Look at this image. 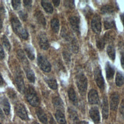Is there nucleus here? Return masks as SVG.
Segmentation results:
<instances>
[{"instance_id": "f257e3e1", "label": "nucleus", "mask_w": 124, "mask_h": 124, "mask_svg": "<svg viewBox=\"0 0 124 124\" xmlns=\"http://www.w3.org/2000/svg\"><path fill=\"white\" fill-rule=\"evenodd\" d=\"M12 29L18 36L22 39L26 40L28 38V33L26 29L23 28L19 19L15 16L12 17L11 20Z\"/></svg>"}, {"instance_id": "f03ea898", "label": "nucleus", "mask_w": 124, "mask_h": 124, "mask_svg": "<svg viewBox=\"0 0 124 124\" xmlns=\"http://www.w3.org/2000/svg\"><path fill=\"white\" fill-rule=\"evenodd\" d=\"M76 84L80 94L82 96L86 94L87 88V79L82 73H79L76 76Z\"/></svg>"}, {"instance_id": "7ed1b4c3", "label": "nucleus", "mask_w": 124, "mask_h": 124, "mask_svg": "<svg viewBox=\"0 0 124 124\" xmlns=\"http://www.w3.org/2000/svg\"><path fill=\"white\" fill-rule=\"evenodd\" d=\"M26 98L29 103L33 107H37L39 105V99L38 95L31 86H29L26 92Z\"/></svg>"}, {"instance_id": "20e7f679", "label": "nucleus", "mask_w": 124, "mask_h": 124, "mask_svg": "<svg viewBox=\"0 0 124 124\" xmlns=\"http://www.w3.org/2000/svg\"><path fill=\"white\" fill-rule=\"evenodd\" d=\"M37 62L39 66L43 71L46 72H49L51 71V65L44 56L39 54L37 58Z\"/></svg>"}, {"instance_id": "39448f33", "label": "nucleus", "mask_w": 124, "mask_h": 124, "mask_svg": "<svg viewBox=\"0 0 124 124\" xmlns=\"http://www.w3.org/2000/svg\"><path fill=\"white\" fill-rule=\"evenodd\" d=\"M94 77L96 83L101 90H104L105 88V82L102 76L101 71L99 67H96L94 70Z\"/></svg>"}, {"instance_id": "423d86ee", "label": "nucleus", "mask_w": 124, "mask_h": 124, "mask_svg": "<svg viewBox=\"0 0 124 124\" xmlns=\"http://www.w3.org/2000/svg\"><path fill=\"white\" fill-rule=\"evenodd\" d=\"M91 28L93 31L96 33H99L101 30V18L99 15H95L92 20Z\"/></svg>"}, {"instance_id": "0eeeda50", "label": "nucleus", "mask_w": 124, "mask_h": 124, "mask_svg": "<svg viewBox=\"0 0 124 124\" xmlns=\"http://www.w3.org/2000/svg\"><path fill=\"white\" fill-rule=\"evenodd\" d=\"M15 109L17 115L21 119L24 120H28L29 117L27 111L25 108V107L23 104H17L15 108Z\"/></svg>"}, {"instance_id": "6e6552de", "label": "nucleus", "mask_w": 124, "mask_h": 124, "mask_svg": "<svg viewBox=\"0 0 124 124\" xmlns=\"http://www.w3.org/2000/svg\"><path fill=\"white\" fill-rule=\"evenodd\" d=\"M16 83L18 91L21 93H24L25 92V88L23 76L21 73L18 72L16 76Z\"/></svg>"}, {"instance_id": "1a4fd4ad", "label": "nucleus", "mask_w": 124, "mask_h": 124, "mask_svg": "<svg viewBox=\"0 0 124 124\" xmlns=\"http://www.w3.org/2000/svg\"><path fill=\"white\" fill-rule=\"evenodd\" d=\"M39 44L40 47L44 50H46L48 48L49 45L47 38L45 32H42L38 35Z\"/></svg>"}, {"instance_id": "9d476101", "label": "nucleus", "mask_w": 124, "mask_h": 124, "mask_svg": "<svg viewBox=\"0 0 124 124\" xmlns=\"http://www.w3.org/2000/svg\"><path fill=\"white\" fill-rule=\"evenodd\" d=\"M89 114L91 118L95 124H97L99 123L100 121V117L97 108L95 107L92 108L89 111Z\"/></svg>"}, {"instance_id": "9b49d317", "label": "nucleus", "mask_w": 124, "mask_h": 124, "mask_svg": "<svg viewBox=\"0 0 124 124\" xmlns=\"http://www.w3.org/2000/svg\"><path fill=\"white\" fill-rule=\"evenodd\" d=\"M119 101V96L116 93H113L110 97V108L113 111H115L118 108Z\"/></svg>"}, {"instance_id": "f8f14e48", "label": "nucleus", "mask_w": 124, "mask_h": 124, "mask_svg": "<svg viewBox=\"0 0 124 124\" xmlns=\"http://www.w3.org/2000/svg\"><path fill=\"white\" fill-rule=\"evenodd\" d=\"M88 100L91 104H96L98 103V95L95 90L92 89L88 93Z\"/></svg>"}, {"instance_id": "ddd939ff", "label": "nucleus", "mask_w": 124, "mask_h": 124, "mask_svg": "<svg viewBox=\"0 0 124 124\" xmlns=\"http://www.w3.org/2000/svg\"><path fill=\"white\" fill-rule=\"evenodd\" d=\"M68 113L71 123L72 124H78L79 119L76 111L72 108H69L68 109Z\"/></svg>"}, {"instance_id": "4468645a", "label": "nucleus", "mask_w": 124, "mask_h": 124, "mask_svg": "<svg viewBox=\"0 0 124 124\" xmlns=\"http://www.w3.org/2000/svg\"><path fill=\"white\" fill-rule=\"evenodd\" d=\"M69 20L72 29L75 32L78 33L79 32V18L77 16H73L70 17Z\"/></svg>"}, {"instance_id": "2eb2a0df", "label": "nucleus", "mask_w": 124, "mask_h": 124, "mask_svg": "<svg viewBox=\"0 0 124 124\" xmlns=\"http://www.w3.org/2000/svg\"><path fill=\"white\" fill-rule=\"evenodd\" d=\"M0 105L2 107L5 114L9 115L10 112V106L8 99L5 97H0Z\"/></svg>"}, {"instance_id": "dca6fc26", "label": "nucleus", "mask_w": 124, "mask_h": 124, "mask_svg": "<svg viewBox=\"0 0 124 124\" xmlns=\"http://www.w3.org/2000/svg\"><path fill=\"white\" fill-rule=\"evenodd\" d=\"M52 102L54 108L57 109V110H59L63 112L64 110L63 103L60 97L58 96L54 97L52 100Z\"/></svg>"}, {"instance_id": "f3484780", "label": "nucleus", "mask_w": 124, "mask_h": 124, "mask_svg": "<svg viewBox=\"0 0 124 124\" xmlns=\"http://www.w3.org/2000/svg\"><path fill=\"white\" fill-rule=\"evenodd\" d=\"M36 114L38 117V118L40 120V121L44 124H47V119L46 117V115L44 111V110L40 108H38L36 109Z\"/></svg>"}, {"instance_id": "a211bd4d", "label": "nucleus", "mask_w": 124, "mask_h": 124, "mask_svg": "<svg viewBox=\"0 0 124 124\" xmlns=\"http://www.w3.org/2000/svg\"><path fill=\"white\" fill-rule=\"evenodd\" d=\"M105 69L107 78L108 79H111L113 78L115 70L113 66L108 62L106 63Z\"/></svg>"}, {"instance_id": "6ab92c4d", "label": "nucleus", "mask_w": 124, "mask_h": 124, "mask_svg": "<svg viewBox=\"0 0 124 124\" xmlns=\"http://www.w3.org/2000/svg\"><path fill=\"white\" fill-rule=\"evenodd\" d=\"M102 115L103 117L105 119H107L108 116V107L107 98L106 96L104 97L102 102Z\"/></svg>"}, {"instance_id": "aec40b11", "label": "nucleus", "mask_w": 124, "mask_h": 124, "mask_svg": "<svg viewBox=\"0 0 124 124\" xmlns=\"http://www.w3.org/2000/svg\"><path fill=\"white\" fill-rule=\"evenodd\" d=\"M35 17L38 23L43 26H45L46 21L43 14L40 11H37L35 14Z\"/></svg>"}, {"instance_id": "412c9836", "label": "nucleus", "mask_w": 124, "mask_h": 124, "mask_svg": "<svg viewBox=\"0 0 124 124\" xmlns=\"http://www.w3.org/2000/svg\"><path fill=\"white\" fill-rule=\"evenodd\" d=\"M24 69L28 80L30 82L34 83L35 81V77L33 71L31 69H30L28 66H26V67H24Z\"/></svg>"}, {"instance_id": "4be33fe9", "label": "nucleus", "mask_w": 124, "mask_h": 124, "mask_svg": "<svg viewBox=\"0 0 124 124\" xmlns=\"http://www.w3.org/2000/svg\"><path fill=\"white\" fill-rule=\"evenodd\" d=\"M55 117L59 124H66V120L62 112L57 110L55 113Z\"/></svg>"}, {"instance_id": "5701e85b", "label": "nucleus", "mask_w": 124, "mask_h": 124, "mask_svg": "<svg viewBox=\"0 0 124 124\" xmlns=\"http://www.w3.org/2000/svg\"><path fill=\"white\" fill-rule=\"evenodd\" d=\"M68 93L69 99L75 105H77L78 104V99L74 90L72 88H70L68 91Z\"/></svg>"}, {"instance_id": "b1692460", "label": "nucleus", "mask_w": 124, "mask_h": 124, "mask_svg": "<svg viewBox=\"0 0 124 124\" xmlns=\"http://www.w3.org/2000/svg\"><path fill=\"white\" fill-rule=\"evenodd\" d=\"M41 4L44 10L48 13H52L53 11V8L50 2L47 0H42Z\"/></svg>"}, {"instance_id": "393cba45", "label": "nucleus", "mask_w": 124, "mask_h": 124, "mask_svg": "<svg viewBox=\"0 0 124 124\" xmlns=\"http://www.w3.org/2000/svg\"><path fill=\"white\" fill-rule=\"evenodd\" d=\"M25 50L28 55V58L31 60H34L35 58V55L34 49L30 45H26L25 47Z\"/></svg>"}, {"instance_id": "a878e982", "label": "nucleus", "mask_w": 124, "mask_h": 124, "mask_svg": "<svg viewBox=\"0 0 124 124\" xmlns=\"http://www.w3.org/2000/svg\"><path fill=\"white\" fill-rule=\"evenodd\" d=\"M51 27L52 31L57 33L59 31L60 28V24L59 20L57 18H53L51 20Z\"/></svg>"}, {"instance_id": "bb28decb", "label": "nucleus", "mask_w": 124, "mask_h": 124, "mask_svg": "<svg viewBox=\"0 0 124 124\" xmlns=\"http://www.w3.org/2000/svg\"><path fill=\"white\" fill-rule=\"evenodd\" d=\"M17 55L20 61V62L23 63L24 64H26L27 66V64H28V61L23 52V51L21 49H19L17 51Z\"/></svg>"}, {"instance_id": "cd10ccee", "label": "nucleus", "mask_w": 124, "mask_h": 124, "mask_svg": "<svg viewBox=\"0 0 124 124\" xmlns=\"http://www.w3.org/2000/svg\"><path fill=\"white\" fill-rule=\"evenodd\" d=\"M115 82L118 86H121L124 83V76L120 72H117L116 74Z\"/></svg>"}, {"instance_id": "c85d7f7f", "label": "nucleus", "mask_w": 124, "mask_h": 124, "mask_svg": "<svg viewBox=\"0 0 124 124\" xmlns=\"http://www.w3.org/2000/svg\"><path fill=\"white\" fill-rule=\"evenodd\" d=\"M114 11L113 7L108 5H104L101 9V12L103 14H110L113 13Z\"/></svg>"}, {"instance_id": "c756f323", "label": "nucleus", "mask_w": 124, "mask_h": 124, "mask_svg": "<svg viewBox=\"0 0 124 124\" xmlns=\"http://www.w3.org/2000/svg\"><path fill=\"white\" fill-rule=\"evenodd\" d=\"M115 26V22L113 19L107 18L104 20V27L107 30L113 28Z\"/></svg>"}, {"instance_id": "7c9ffc66", "label": "nucleus", "mask_w": 124, "mask_h": 124, "mask_svg": "<svg viewBox=\"0 0 124 124\" xmlns=\"http://www.w3.org/2000/svg\"><path fill=\"white\" fill-rule=\"evenodd\" d=\"M107 52L110 59L113 61L115 58V48L112 45H109L107 49Z\"/></svg>"}, {"instance_id": "2f4dec72", "label": "nucleus", "mask_w": 124, "mask_h": 124, "mask_svg": "<svg viewBox=\"0 0 124 124\" xmlns=\"http://www.w3.org/2000/svg\"><path fill=\"white\" fill-rule=\"evenodd\" d=\"M46 82L47 83L48 86L53 90L57 89L58 87V84L56 79L53 78H47L46 79Z\"/></svg>"}, {"instance_id": "473e14b6", "label": "nucleus", "mask_w": 124, "mask_h": 124, "mask_svg": "<svg viewBox=\"0 0 124 124\" xmlns=\"http://www.w3.org/2000/svg\"><path fill=\"white\" fill-rule=\"evenodd\" d=\"M96 46L99 49H102L104 48L105 45V41L103 37H98L96 38Z\"/></svg>"}, {"instance_id": "72a5a7b5", "label": "nucleus", "mask_w": 124, "mask_h": 124, "mask_svg": "<svg viewBox=\"0 0 124 124\" xmlns=\"http://www.w3.org/2000/svg\"><path fill=\"white\" fill-rule=\"evenodd\" d=\"M71 46L73 52L75 53H78V45L75 38H72L71 40Z\"/></svg>"}, {"instance_id": "f704fd0d", "label": "nucleus", "mask_w": 124, "mask_h": 124, "mask_svg": "<svg viewBox=\"0 0 124 124\" xmlns=\"http://www.w3.org/2000/svg\"><path fill=\"white\" fill-rule=\"evenodd\" d=\"M103 38L105 42L106 41L111 42L114 39V33L112 32H107L105 33Z\"/></svg>"}, {"instance_id": "c9c22d12", "label": "nucleus", "mask_w": 124, "mask_h": 124, "mask_svg": "<svg viewBox=\"0 0 124 124\" xmlns=\"http://www.w3.org/2000/svg\"><path fill=\"white\" fill-rule=\"evenodd\" d=\"M1 40H2V44H3V46H4L5 48L7 50L9 51L10 50V48H11V46H10V43H9V40H8V38H7V37L5 35H3V36L1 38Z\"/></svg>"}, {"instance_id": "e433bc0d", "label": "nucleus", "mask_w": 124, "mask_h": 124, "mask_svg": "<svg viewBox=\"0 0 124 124\" xmlns=\"http://www.w3.org/2000/svg\"><path fill=\"white\" fill-rule=\"evenodd\" d=\"M63 59L67 64H69L71 62V56L70 54L67 51H63L62 53Z\"/></svg>"}, {"instance_id": "4c0bfd02", "label": "nucleus", "mask_w": 124, "mask_h": 124, "mask_svg": "<svg viewBox=\"0 0 124 124\" xmlns=\"http://www.w3.org/2000/svg\"><path fill=\"white\" fill-rule=\"evenodd\" d=\"M12 5L13 6V8L16 10L19 9L20 7V5H21V2L20 0H12Z\"/></svg>"}, {"instance_id": "58836bf2", "label": "nucleus", "mask_w": 124, "mask_h": 124, "mask_svg": "<svg viewBox=\"0 0 124 124\" xmlns=\"http://www.w3.org/2000/svg\"><path fill=\"white\" fill-rule=\"evenodd\" d=\"M18 15L21 18L23 21H26L28 18V15L27 13L23 11H20L18 12Z\"/></svg>"}, {"instance_id": "ea45409f", "label": "nucleus", "mask_w": 124, "mask_h": 124, "mask_svg": "<svg viewBox=\"0 0 124 124\" xmlns=\"http://www.w3.org/2000/svg\"><path fill=\"white\" fill-rule=\"evenodd\" d=\"M31 0H23V3L25 7L27 8L28 9H30L31 8Z\"/></svg>"}, {"instance_id": "a19ab883", "label": "nucleus", "mask_w": 124, "mask_h": 124, "mask_svg": "<svg viewBox=\"0 0 124 124\" xmlns=\"http://www.w3.org/2000/svg\"><path fill=\"white\" fill-rule=\"evenodd\" d=\"M64 5L68 7L72 8L74 5V1L73 0H65L64 2Z\"/></svg>"}, {"instance_id": "79ce46f5", "label": "nucleus", "mask_w": 124, "mask_h": 124, "mask_svg": "<svg viewBox=\"0 0 124 124\" xmlns=\"http://www.w3.org/2000/svg\"><path fill=\"white\" fill-rule=\"evenodd\" d=\"M119 110L121 115L123 116V117L124 118V99H123L121 102Z\"/></svg>"}, {"instance_id": "37998d69", "label": "nucleus", "mask_w": 124, "mask_h": 124, "mask_svg": "<svg viewBox=\"0 0 124 124\" xmlns=\"http://www.w3.org/2000/svg\"><path fill=\"white\" fill-rule=\"evenodd\" d=\"M4 56H5V55H4L3 49L2 47L1 46V45H0V60L3 59L4 58Z\"/></svg>"}, {"instance_id": "c03bdc74", "label": "nucleus", "mask_w": 124, "mask_h": 124, "mask_svg": "<svg viewBox=\"0 0 124 124\" xmlns=\"http://www.w3.org/2000/svg\"><path fill=\"white\" fill-rule=\"evenodd\" d=\"M121 62L122 67L124 69V54H123V53H122V55H121Z\"/></svg>"}, {"instance_id": "a18cd8bd", "label": "nucleus", "mask_w": 124, "mask_h": 124, "mask_svg": "<svg viewBox=\"0 0 124 124\" xmlns=\"http://www.w3.org/2000/svg\"><path fill=\"white\" fill-rule=\"evenodd\" d=\"M54 5L56 6V7H57L59 5V4H60V0H53L52 1Z\"/></svg>"}, {"instance_id": "49530a36", "label": "nucleus", "mask_w": 124, "mask_h": 124, "mask_svg": "<svg viewBox=\"0 0 124 124\" xmlns=\"http://www.w3.org/2000/svg\"><path fill=\"white\" fill-rule=\"evenodd\" d=\"M4 84V80L2 78V77L0 74V87L3 86Z\"/></svg>"}, {"instance_id": "de8ad7c7", "label": "nucleus", "mask_w": 124, "mask_h": 124, "mask_svg": "<svg viewBox=\"0 0 124 124\" xmlns=\"http://www.w3.org/2000/svg\"><path fill=\"white\" fill-rule=\"evenodd\" d=\"M120 18L122 21V22L123 23V25L124 27V14H122L120 15Z\"/></svg>"}, {"instance_id": "09e8293b", "label": "nucleus", "mask_w": 124, "mask_h": 124, "mask_svg": "<svg viewBox=\"0 0 124 124\" xmlns=\"http://www.w3.org/2000/svg\"><path fill=\"white\" fill-rule=\"evenodd\" d=\"M50 124H56L55 121H54V120L52 117H51L50 119Z\"/></svg>"}, {"instance_id": "8fccbe9b", "label": "nucleus", "mask_w": 124, "mask_h": 124, "mask_svg": "<svg viewBox=\"0 0 124 124\" xmlns=\"http://www.w3.org/2000/svg\"><path fill=\"white\" fill-rule=\"evenodd\" d=\"M0 118H1V119L4 118V114H3L2 111L1 110L0 108Z\"/></svg>"}, {"instance_id": "3c124183", "label": "nucleus", "mask_w": 124, "mask_h": 124, "mask_svg": "<svg viewBox=\"0 0 124 124\" xmlns=\"http://www.w3.org/2000/svg\"><path fill=\"white\" fill-rule=\"evenodd\" d=\"M2 26V19L0 14V28H1Z\"/></svg>"}, {"instance_id": "603ef678", "label": "nucleus", "mask_w": 124, "mask_h": 124, "mask_svg": "<svg viewBox=\"0 0 124 124\" xmlns=\"http://www.w3.org/2000/svg\"><path fill=\"white\" fill-rule=\"evenodd\" d=\"M81 124H88L86 122H82L81 123Z\"/></svg>"}, {"instance_id": "864d4df0", "label": "nucleus", "mask_w": 124, "mask_h": 124, "mask_svg": "<svg viewBox=\"0 0 124 124\" xmlns=\"http://www.w3.org/2000/svg\"><path fill=\"white\" fill-rule=\"evenodd\" d=\"M33 124H39L37 123H36V122H34V123H33Z\"/></svg>"}, {"instance_id": "5fc2aeb1", "label": "nucleus", "mask_w": 124, "mask_h": 124, "mask_svg": "<svg viewBox=\"0 0 124 124\" xmlns=\"http://www.w3.org/2000/svg\"></svg>"}]
</instances>
